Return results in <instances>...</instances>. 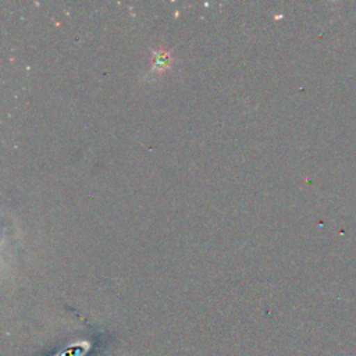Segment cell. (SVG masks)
Instances as JSON below:
<instances>
[{
  "label": "cell",
  "mask_w": 356,
  "mask_h": 356,
  "mask_svg": "<svg viewBox=\"0 0 356 356\" xmlns=\"http://www.w3.org/2000/svg\"><path fill=\"white\" fill-rule=\"evenodd\" d=\"M170 56L167 53H157L154 56V67L156 68H165L168 65Z\"/></svg>",
  "instance_id": "cell-1"
}]
</instances>
